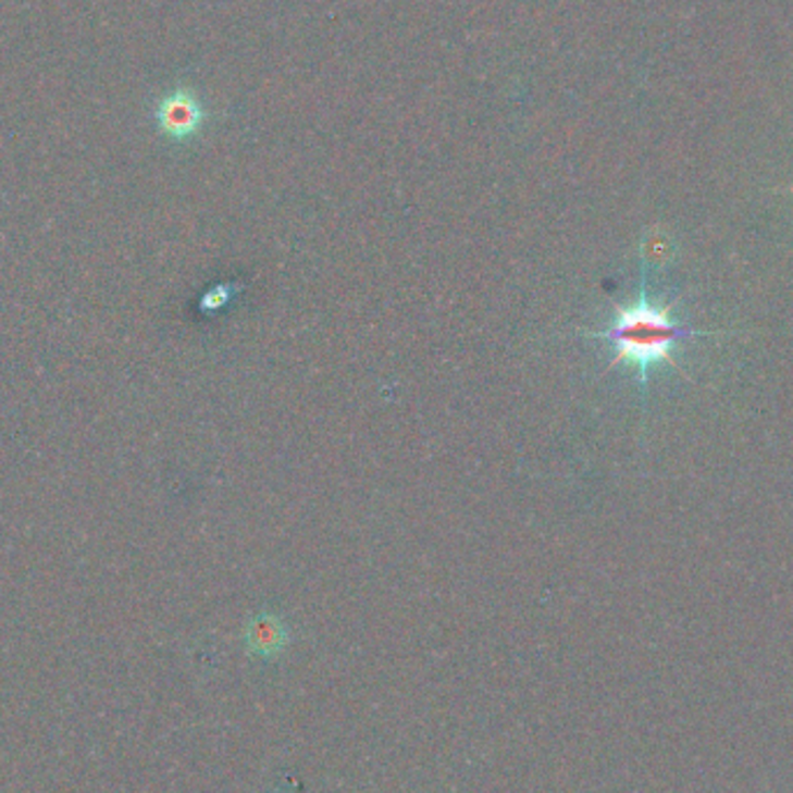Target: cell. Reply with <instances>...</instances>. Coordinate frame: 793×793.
Listing matches in <instances>:
<instances>
[{
  "label": "cell",
  "mask_w": 793,
  "mask_h": 793,
  "mask_svg": "<svg viewBox=\"0 0 793 793\" xmlns=\"http://www.w3.org/2000/svg\"><path fill=\"white\" fill-rule=\"evenodd\" d=\"M678 302H680V297L676 299V302L666 305V307L652 305L647 297L645 270H643L636 302L629 307H615L612 327L606 332H587V337L606 339L615 348V358H612L610 367L622 364V362L636 367L643 387L647 385L649 367L657 362L671 364L676 372H680L686 381H692L676 360V352H673L676 346L682 339H690V337H713V334H727V332L724 330L721 332L719 330H694L690 325H680L678 321L671 319V313Z\"/></svg>",
  "instance_id": "cell-1"
},
{
  "label": "cell",
  "mask_w": 793,
  "mask_h": 793,
  "mask_svg": "<svg viewBox=\"0 0 793 793\" xmlns=\"http://www.w3.org/2000/svg\"><path fill=\"white\" fill-rule=\"evenodd\" d=\"M153 119L158 133L172 139V143H188V139H193L202 131L207 121V110L196 91L179 86L158 98L153 108Z\"/></svg>",
  "instance_id": "cell-2"
},
{
  "label": "cell",
  "mask_w": 793,
  "mask_h": 793,
  "mask_svg": "<svg viewBox=\"0 0 793 793\" xmlns=\"http://www.w3.org/2000/svg\"><path fill=\"white\" fill-rule=\"evenodd\" d=\"M241 288L237 284H219L214 288H209L202 297H200V311L202 313H216L221 309H225L227 305L233 302L235 295Z\"/></svg>",
  "instance_id": "cell-3"
},
{
  "label": "cell",
  "mask_w": 793,
  "mask_h": 793,
  "mask_svg": "<svg viewBox=\"0 0 793 793\" xmlns=\"http://www.w3.org/2000/svg\"><path fill=\"white\" fill-rule=\"evenodd\" d=\"M253 641L260 643V647L278 645L281 643V627L272 620V617H268V620H262L253 627Z\"/></svg>",
  "instance_id": "cell-4"
},
{
  "label": "cell",
  "mask_w": 793,
  "mask_h": 793,
  "mask_svg": "<svg viewBox=\"0 0 793 793\" xmlns=\"http://www.w3.org/2000/svg\"><path fill=\"white\" fill-rule=\"evenodd\" d=\"M789 190H791V193H793V186H789Z\"/></svg>",
  "instance_id": "cell-5"
}]
</instances>
